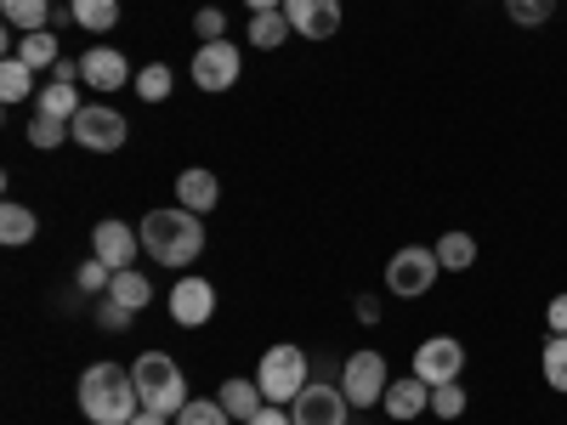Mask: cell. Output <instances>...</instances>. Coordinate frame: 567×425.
Segmentation results:
<instances>
[{"label":"cell","mask_w":567,"mask_h":425,"mask_svg":"<svg viewBox=\"0 0 567 425\" xmlns=\"http://www.w3.org/2000/svg\"><path fill=\"white\" fill-rule=\"evenodd\" d=\"M239 69H245V58L233 40H205L194 52V85L199 91H233L239 85Z\"/></svg>","instance_id":"cell-8"},{"label":"cell","mask_w":567,"mask_h":425,"mask_svg":"<svg viewBox=\"0 0 567 425\" xmlns=\"http://www.w3.org/2000/svg\"><path fill=\"white\" fill-rule=\"evenodd\" d=\"M69 18L85 29V34H109L120 23V0H69Z\"/></svg>","instance_id":"cell-19"},{"label":"cell","mask_w":567,"mask_h":425,"mask_svg":"<svg viewBox=\"0 0 567 425\" xmlns=\"http://www.w3.org/2000/svg\"><path fill=\"white\" fill-rule=\"evenodd\" d=\"M34 232H40V216H34L29 205H12V199L0 205V245H12V250H18V245L34 239Z\"/></svg>","instance_id":"cell-20"},{"label":"cell","mask_w":567,"mask_h":425,"mask_svg":"<svg viewBox=\"0 0 567 425\" xmlns=\"http://www.w3.org/2000/svg\"><path fill=\"white\" fill-rule=\"evenodd\" d=\"M194 34H205V40H221V34H227V18H221V7H199V12H194Z\"/></svg>","instance_id":"cell-34"},{"label":"cell","mask_w":567,"mask_h":425,"mask_svg":"<svg viewBox=\"0 0 567 425\" xmlns=\"http://www.w3.org/2000/svg\"><path fill=\"white\" fill-rule=\"evenodd\" d=\"M210 312H216V283L210 278H176L171 283V318L182 323V329H199V323H210Z\"/></svg>","instance_id":"cell-11"},{"label":"cell","mask_w":567,"mask_h":425,"mask_svg":"<svg viewBox=\"0 0 567 425\" xmlns=\"http://www.w3.org/2000/svg\"><path fill=\"white\" fill-rule=\"evenodd\" d=\"M432 250H437L443 272H465L471 261H477V239H471V232H443V239H437Z\"/></svg>","instance_id":"cell-24"},{"label":"cell","mask_w":567,"mask_h":425,"mask_svg":"<svg viewBox=\"0 0 567 425\" xmlns=\"http://www.w3.org/2000/svg\"><path fill=\"white\" fill-rule=\"evenodd\" d=\"M539 363H545V386L550 392H567V335H550Z\"/></svg>","instance_id":"cell-28"},{"label":"cell","mask_w":567,"mask_h":425,"mask_svg":"<svg viewBox=\"0 0 567 425\" xmlns=\"http://www.w3.org/2000/svg\"><path fill=\"white\" fill-rule=\"evenodd\" d=\"M136 250H142V232H131L120 216H109V221H97V227H91V256H97V261H109L114 272H125V267L136 261Z\"/></svg>","instance_id":"cell-12"},{"label":"cell","mask_w":567,"mask_h":425,"mask_svg":"<svg viewBox=\"0 0 567 425\" xmlns=\"http://www.w3.org/2000/svg\"><path fill=\"white\" fill-rule=\"evenodd\" d=\"M131 381H136V397H142V408H154V414H165V419H176L187 403V374L165 357V352H142L136 363H131Z\"/></svg>","instance_id":"cell-3"},{"label":"cell","mask_w":567,"mask_h":425,"mask_svg":"<svg viewBox=\"0 0 567 425\" xmlns=\"http://www.w3.org/2000/svg\"><path fill=\"white\" fill-rule=\"evenodd\" d=\"M29 91H34V69H29V63H18V58L0 63V97H7V103H23Z\"/></svg>","instance_id":"cell-26"},{"label":"cell","mask_w":567,"mask_h":425,"mask_svg":"<svg viewBox=\"0 0 567 425\" xmlns=\"http://www.w3.org/2000/svg\"><path fill=\"white\" fill-rule=\"evenodd\" d=\"M131 318H136V312H125V307H120V301H109V307H103V312H97V323H103V329H125V323H131Z\"/></svg>","instance_id":"cell-37"},{"label":"cell","mask_w":567,"mask_h":425,"mask_svg":"<svg viewBox=\"0 0 567 425\" xmlns=\"http://www.w3.org/2000/svg\"><path fill=\"white\" fill-rule=\"evenodd\" d=\"M392 386V374H386V357L381 352H352L347 369H341V392L352 397V408H374L386 397Z\"/></svg>","instance_id":"cell-7"},{"label":"cell","mask_w":567,"mask_h":425,"mask_svg":"<svg viewBox=\"0 0 567 425\" xmlns=\"http://www.w3.org/2000/svg\"><path fill=\"white\" fill-rule=\"evenodd\" d=\"M176 425H233V414L221 408V397H194L176 414Z\"/></svg>","instance_id":"cell-29"},{"label":"cell","mask_w":567,"mask_h":425,"mask_svg":"<svg viewBox=\"0 0 567 425\" xmlns=\"http://www.w3.org/2000/svg\"><path fill=\"white\" fill-rule=\"evenodd\" d=\"M131 425H171V419H165V414H154V408H142V414H136Z\"/></svg>","instance_id":"cell-39"},{"label":"cell","mask_w":567,"mask_h":425,"mask_svg":"<svg viewBox=\"0 0 567 425\" xmlns=\"http://www.w3.org/2000/svg\"><path fill=\"white\" fill-rule=\"evenodd\" d=\"M136 232H142V250H148L154 261H165V267H187V261L205 256V221L187 210V205H176V210H148Z\"/></svg>","instance_id":"cell-2"},{"label":"cell","mask_w":567,"mask_h":425,"mask_svg":"<svg viewBox=\"0 0 567 425\" xmlns=\"http://www.w3.org/2000/svg\"><path fill=\"white\" fill-rule=\"evenodd\" d=\"M437 272H443L437 250H425V245H403V250L386 261V290H392V296H403V301H414V296H425V290L437 283Z\"/></svg>","instance_id":"cell-5"},{"label":"cell","mask_w":567,"mask_h":425,"mask_svg":"<svg viewBox=\"0 0 567 425\" xmlns=\"http://www.w3.org/2000/svg\"><path fill=\"white\" fill-rule=\"evenodd\" d=\"M256 386H261V397L267 403H296L301 392H307V352L301 346H272V352H261V369H256Z\"/></svg>","instance_id":"cell-4"},{"label":"cell","mask_w":567,"mask_h":425,"mask_svg":"<svg viewBox=\"0 0 567 425\" xmlns=\"http://www.w3.org/2000/svg\"><path fill=\"white\" fill-rule=\"evenodd\" d=\"M12 58H18V63H29L34 74L63 63V52H58V34H52V29H29V34H18V40H12Z\"/></svg>","instance_id":"cell-17"},{"label":"cell","mask_w":567,"mask_h":425,"mask_svg":"<svg viewBox=\"0 0 567 425\" xmlns=\"http://www.w3.org/2000/svg\"><path fill=\"white\" fill-rule=\"evenodd\" d=\"M505 12L523 23V29H534V23H545L556 12V0H505Z\"/></svg>","instance_id":"cell-33"},{"label":"cell","mask_w":567,"mask_h":425,"mask_svg":"<svg viewBox=\"0 0 567 425\" xmlns=\"http://www.w3.org/2000/svg\"><path fill=\"white\" fill-rule=\"evenodd\" d=\"M460 369H465V346H460L454 335L420 341V352H414V374H420L425 386H449V381H460Z\"/></svg>","instance_id":"cell-9"},{"label":"cell","mask_w":567,"mask_h":425,"mask_svg":"<svg viewBox=\"0 0 567 425\" xmlns=\"http://www.w3.org/2000/svg\"><path fill=\"white\" fill-rule=\"evenodd\" d=\"M74 120H52V114H34V125H29V142L45 154V148H63V142H74V131H69Z\"/></svg>","instance_id":"cell-27"},{"label":"cell","mask_w":567,"mask_h":425,"mask_svg":"<svg viewBox=\"0 0 567 425\" xmlns=\"http://www.w3.org/2000/svg\"><path fill=\"white\" fill-rule=\"evenodd\" d=\"M40 114H52V120H74V114H80V91H74V80H52V85H40Z\"/></svg>","instance_id":"cell-25"},{"label":"cell","mask_w":567,"mask_h":425,"mask_svg":"<svg viewBox=\"0 0 567 425\" xmlns=\"http://www.w3.org/2000/svg\"><path fill=\"white\" fill-rule=\"evenodd\" d=\"M109 301H120L125 312H142V307L154 301V283L142 278L136 267H125V272H114V283H109Z\"/></svg>","instance_id":"cell-21"},{"label":"cell","mask_w":567,"mask_h":425,"mask_svg":"<svg viewBox=\"0 0 567 425\" xmlns=\"http://www.w3.org/2000/svg\"><path fill=\"white\" fill-rule=\"evenodd\" d=\"M80 414L91 425H131L142 414V397H136V381L131 369L120 363H91L80 374Z\"/></svg>","instance_id":"cell-1"},{"label":"cell","mask_w":567,"mask_h":425,"mask_svg":"<svg viewBox=\"0 0 567 425\" xmlns=\"http://www.w3.org/2000/svg\"><path fill=\"white\" fill-rule=\"evenodd\" d=\"M290 34L296 29H290V18H284V12H250V45H256V52H278Z\"/></svg>","instance_id":"cell-22"},{"label":"cell","mask_w":567,"mask_h":425,"mask_svg":"<svg viewBox=\"0 0 567 425\" xmlns=\"http://www.w3.org/2000/svg\"><path fill=\"white\" fill-rule=\"evenodd\" d=\"M0 18H7L18 34L45 29V23H52V0H0Z\"/></svg>","instance_id":"cell-23"},{"label":"cell","mask_w":567,"mask_h":425,"mask_svg":"<svg viewBox=\"0 0 567 425\" xmlns=\"http://www.w3.org/2000/svg\"><path fill=\"white\" fill-rule=\"evenodd\" d=\"M74 283H80V296H109V283H114V267L91 256V261H80Z\"/></svg>","instance_id":"cell-31"},{"label":"cell","mask_w":567,"mask_h":425,"mask_svg":"<svg viewBox=\"0 0 567 425\" xmlns=\"http://www.w3.org/2000/svg\"><path fill=\"white\" fill-rule=\"evenodd\" d=\"M381 408H386L392 419H414V414L432 408V386H425L420 374H403V381H392V386H386Z\"/></svg>","instance_id":"cell-16"},{"label":"cell","mask_w":567,"mask_h":425,"mask_svg":"<svg viewBox=\"0 0 567 425\" xmlns=\"http://www.w3.org/2000/svg\"><path fill=\"white\" fill-rule=\"evenodd\" d=\"M176 205H187L194 216H210V210L221 205V182H216V170L187 165V170L176 176Z\"/></svg>","instance_id":"cell-15"},{"label":"cell","mask_w":567,"mask_h":425,"mask_svg":"<svg viewBox=\"0 0 567 425\" xmlns=\"http://www.w3.org/2000/svg\"><path fill=\"white\" fill-rule=\"evenodd\" d=\"M245 425H296V414L290 408H284V403H267L256 419H245Z\"/></svg>","instance_id":"cell-36"},{"label":"cell","mask_w":567,"mask_h":425,"mask_svg":"<svg viewBox=\"0 0 567 425\" xmlns=\"http://www.w3.org/2000/svg\"><path fill=\"white\" fill-rule=\"evenodd\" d=\"M136 97H142V103H165V97H171V69H165V63L136 69Z\"/></svg>","instance_id":"cell-30"},{"label":"cell","mask_w":567,"mask_h":425,"mask_svg":"<svg viewBox=\"0 0 567 425\" xmlns=\"http://www.w3.org/2000/svg\"><path fill=\"white\" fill-rule=\"evenodd\" d=\"M284 18L307 40H329L341 29V0H284Z\"/></svg>","instance_id":"cell-14"},{"label":"cell","mask_w":567,"mask_h":425,"mask_svg":"<svg viewBox=\"0 0 567 425\" xmlns=\"http://www.w3.org/2000/svg\"><path fill=\"white\" fill-rule=\"evenodd\" d=\"M545 323H550V335H567V290H561V296H550Z\"/></svg>","instance_id":"cell-35"},{"label":"cell","mask_w":567,"mask_h":425,"mask_svg":"<svg viewBox=\"0 0 567 425\" xmlns=\"http://www.w3.org/2000/svg\"><path fill=\"white\" fill-rule=\"evenodd\" d=\"M290 414H296V425H347L352 397H347L341 386H318V381H307V392L290 403Z\"/></svg>","instance_id":"cell-10"},{"label":"cell","mask_w":567,"mask_h":425,"mask_svg":"<svg viewBox=\"0 0 567 425\" xmlns=\"http://www.w3.org/2000/svg\"><path fill=\"white\" fill-rule=\"evenodd\" d=\"M69 131H74L80 148H91V154H120V148H125V136H131L125 114H114L109 103H91V108H80Z\"/></svg>","instance_id":"cell-6"},{"label":"cell","mask_w":567,"mask_h":425,"mask_svg":"<svg viewBox=\"0 0 567 425\" xmlns=\"http://www.w3.org/2000/svg\"><path fill=\"white\" fill-rule=\"evenodd\" d=\"M80 80L91 91H120V85H136V69L114 52V45H91V52L80 58Z\"/></svg>","instance_id":"cell-13"},{"label":"cell","mask_w":567,"mask_h":425,"mask_svg":"<svg viewBox=\"0 0 567 425\" xmlns=\"http://www.w3.org/2000/svg\"><path fill=\"white\" fill-rule=\"evenodd\" d=\"M250 12H284V0H245Z\"/></svg>","instance_id":"cell-40"},{"label":"cell","mask_w":567,"mask_h":425,"mask_svg":"<svg viewBox=\"0 0 567 425\" xmlns=\"http://www.w3.org/2000/svg\"><path fill=\"white\" fill-rule=\"evenodd\" d=\"M216 397H221V408H227L233 419H239V425H245V419H256V414L267 408L261 386H256V381H245V374H233V381H221V392H216Z\"/></svg>","instance_id":"cell-18"},{"label":"cell","mask_w":567,"mask_h":425,"mask_svg":"<svg viewBox=\"0 0 567 425\" xmlns=\"http://www.w3.org/2000/svg\"><path fill=\"white\" fill-rule=\"evenodd\" d=\"M432 414H437V419H460V414H465V386H460V381L432 386Z\"/></svg>","instance_id":"cell-32"},{"label":"cell","mask_w":567,"mask_h":425,"mask_svg":"<svg viewBox=\"0 0 567 425\" xmlns=\"http://www.w3.org/2000/svg\"><path fill=\"white\" fill-rule=\"evenodd\" d=\"M358 323H381V301L374 296H358Z\"/></svg>","instance_id":"cell-38"}]
</instances>
